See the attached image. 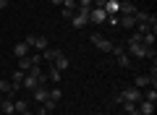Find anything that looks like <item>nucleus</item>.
<instances>
[{"label":"nucleus","mask_w":157,"mask_h":115,"mask_svg":"<svg viewBox=\"0 0 157 115\" xmlns=\"http://www.w3.org/2000/svg\"><path fill=\"white\" fill-rule=\"evenodd\" d=\"M92 44H94L97 50H102V52H113V47H115V42L113 39H107V37H102V34H92Z\"/></svg>","instance_id":"obj_1"},{"label":"nucleus","mask_w":157,"mask_h":115,"mask_svg":"<svg viewBox=\"0 0 157 115\" xmlns=\"http://www.w3.org/2000/svg\"><path fill=\"white\" fill-rule=\"evenodd\" d=\"M121 94H123V99H128V102H134V105H139L141 99H144V92H141L139 86H126Z\"/></svg>","instance_id":"obj_2"},{"label":"nucleus","mask_w":157,"mask_h":115,"mask_svg":"<svg viewBox=\"0 0 157 115\" xmlns=\"http://www.w3.org/2000/svg\"><path fill=\"white\" fill-rule=\"evenodd\" d=\"M24 42H26L29 47L39 50V52H42V50H47V39H45V37H39V34H29V37L24 39Z\"/></svg>","instance_id":"obj_3"},{"label":"nucleus","mask_w":157,"mask_h":115,"mask_svg":"<svg viewBox=\"0 0 157 115\" xmlns=\"http://www.w3.org/2000/svg\"><path fill=\"white\" fill-rule=\"evenodd\" d=\"M89 21L100 26V24H105V21H107V13L102 11V8H89Z\"/></svg>","instance_id":"obj_4"},{"label":"nucleus","mask_w":157,"mask_h":115,"mask_svg":"<svg viewBox=\"0 0 157 115\" xmlns=\"http://www.w3.org/2000/svg\"><path fill=\"white\" fill-rule=\"evenodd\" d=\"M39 55H42V60H47V63H55L58 60V58H60V50H58V47H47V50H42V52H39Z\"/></svg>","instance_id":"obj_5"},{"label":"nucleus","mask_w":157,"mask_h":115,"mask_svg":"<svg viewBox=\"0 0 157 115\" xmlns=\"http://www.w3.org/2000/svg\"><path fill=\"white\" fill-rule=\"evenodd\" d=\"M136 113H139V115H155V102H149V99H141V102L136 105Z\"/></svg>","instance_id":"obj_6"},{"label":"nucleus","mask_w":157,"mask_h":115,"mask_svg":"<svg viewBox=\"0 0 157 115\" xmlns=\"http://www.w3.org/2000/svg\"><path fill=\"white\" fill-rule=\"evenodd\" d=\"M136 11H139V8H136L134 3L123 0V3H121V8H118V16H136Z\"/></svg>","instance_id":"obj_7"},{"label":"nucleus","mask_w":157,"mask_h":115,"mask_svg":"<svg viewBox=\"0 0 157 115\" xmlns=\"http://www.w3.org/2000/svg\"><path fill=\"white\" fill-rule=\"evenodd\" d=\"M21 86H24V89H29V92H34V89H37V86H42V84H39V79H37V76L26 73V76H24V81H21Z\"/></svg>","instance_id":"obj_8"},{"label":"nucleus","mask_w":157,"mask_h":115,"mask_svg":"<svg viewBox=\"0 0 157 115\" xmlns=\"http://www.w3.org/2000/svg\"><path fill=\"white\" fill-rule=\"evenodd\" d=\"M128 55H134V58H144L147 55V47L139 42H128Z\"/></svg>","instance_id":"obj_9"},{"label":"nucleus","mask_w":157,"mask_h":115,"mask_svg":"<svg viewBox=\"0 0 157 115\" xmlns=\"http://www.w3.org/2000/svg\"><path fill=\"white\" fill-rule=\"evenodd\" d=\"M60 76H63V73L58 71V68L52 66V63H47V81H52V84H60V81H63Z\"/></svg>","instance_id":"obj_10"},{"label":"nucleus","mask_w":157,"mask_h":115,"mask_svg":"<svg viewBox=\"0 0 157 115\" xmlns=\"http://www.w3.org/2000/svg\"><path fill=\"white\" fill-rule=\"evenodd\" d=\"M118 26H123V29H136V16H118Z\"/></svg>","instance_id":"obj_11"},{"label":"nucleus","mask_w":157,"mask_h":115,"mask_svg":"<svg viewBox=\"0 0 157 115\" xmlns=\"http://www.w3.org/2000/svg\"><path fill=\"white\" fill-rule=\"evenodd\" d=\"M29 50H32V47H29L26 42H18L16 47H13V55H16V58H26V55H32Z\"/></svg>","instance_id":"obj_12"},{"label":"nucleus","mask_w":157,"mask_h":115,"mask_svg":"<svg viewBox=\"0 0 157 115\" xmlns=\"http://www.w3.org/2000/svg\"><path fill=\"white\" fill-rule=\"evenodd\" d=\"M24 76H26V73H24V71H18V68L11 73V84H13V89H16V92L21 89V81H24Z\"/></svg>","instance_id":"obj_13"},{"label":"nucleus","mask_w":157,"mask_h":115,"mask_svg":"<svg viewBox=\"0 0 157 115\" xmlns=\"http://www.w3.org/2000/svg\"><path fill=\"white\" fill-rule=\"evenodd\" d=\"M118 8H121V3H118V0H105L102 11H105L107 16H113V13H118Z\"/></svg>","instance_id":"obj_14"},{"label":"nucleus","mask_w":157,"mask_h":115,"mask_svg":"<svg viewBox=\"0 0 157 115\" xmlns=\"http://www.w3.org/2000/svg\"><path fill=\"white\" fill-rule=\"evenodd\" d=\"M16 89H13L11 79H0V94H13Z\"/></svg>","instance_id":"obj_15"},{"label":"nucleus","mask_w":157,"mask_h":115,"mask_svg":"<svg viewBox=\"0 0 157 115\" xmlns=\"http://www.w3.org/2000/svg\"><path fill=\"white\" fill-rule=\"evenodd\" d=\"M52 66H55V68H58V71H60V73H63V71H68V66H71V63H68V58H66V55H60V58H58V60H55V63H52Z\"/></svg>","instance_id":"obj_16"},{"label":"nucleus","mask_w":157,"mask_h":115,"mask_svg":"<svg viewBox=\"0 0 157 115\" xmlns=\"http://www.w3.org/2000/svg\"><path fill=\"white\" fill-rule=\"evenodd\" d=\"M141 44H144V47H155V32H144L141 34Z\"/></svg>","instance_id":"obj_17"},{"label":"nucleus","mask_w":157,"mask_h":115,"mask_svg":"<svg viewBox=\"0 0 157 115\" xmlns=\"http://www.w3.org/2000/svg\"><path fill=\"white\" fill-rule=\"evenodd\" d=\"M34 99H37L39 105L45 102V99H47V86H37V89H34Z\"/></svg>","instance_id":"obj_18"},{"label":"nucleus","mask_w":157,"mask_h":115,"mask_svg":"<svg viewBox=\"0 0 157 115\" xmlns=\"http://www.w3.org/2000/svg\"><path fill=\"white\" fill-rule=\"evenodd\" d=\"M32 66H34V63H32V58H29V55H26V58H18V71H24V73H26Z\"/></svg>","instance_id":"obj_19"},{"label":"nucleus","mask_w":157,"mask_h":115,"mask_svg":"<svg viewBox=\"0 0 157 115\" xmlns=\"http://www.w3.org/2000/svg\"><path fill=\"white\" fill-rule=\"evenodd\" d=\"M0 110H3V115L16 113V107H13V102H11V99H3V102H0Z\"/></svg>","instance_id":"obj_20"},{"label":"nucleus","mask_w":157,"mask_h":115,"mask_svg":"<svg viewBox=\"0 0 157 115\" xmlns=\"http://www.w3.org/2000/svg\"><path fill=\"white\" fill-rule=\"evenodd\" d=\"M55 107H58V102H52V99H45V102H42V113H39V115H45V113H55Z\"/></svg>","instance_id":"obj_21"},{"label":"nucleus","mask_w":157,"mask_h":115,"mask_svg":"<svg viewBox=\"0 0 157 115\" xmlns=\"http://www.w3.org/2000/svg\"><path fill=\"white\" fill-rule=\"evenodd\" d=\"M60 97H63V92L58 86H52L50 92H47V99H52V102H60Z\"/></svg>","instance_id":"obj_22"},{"label":"nucleus","mask_w":157,"mask_h":115,"mask_svg":"<svg viewBox=\"0 0 157 115\" xmlns=\"http://www.w3.org/2000/svg\"><path fill=\"white\" fill-rule=\"evenodd\" d=\"M121 107H123L128 115H136V105H134V102H128V99H123V102H121Z\"/></svg>","instance_id":"obj_23"},{"label":"nucleus","mask_w":157,"mask_h":115,"mask_svg":"<svg viewBox=\"0 0 157 115\" xmlns=\"http://www.w3.org/2000/svg\"><path fill=\"white\" fill-rule=\"evenodd\" d=\"M76 8H78V3H76V0H63V11H76Z\"/></svg>","instance_id":"obj_24"},{"label":"nucleus","mask_w":157,"mask_h":115,"mask_svg":"<svg viewBox=\"0 0 157 115\" xmlns=\"http://www.w3.org/2000/svg\"><path fill=\"white\" fill-rule=\"evenodd\" d=\"M13 107H16V113H29V107H26V102H24V99H18V102H13Z\"/></svg>","instance_id":"obj_25"},{"label":"nucleus","mask_w":157,"mask_h":115,"mask_svg":"<svg viewBox=\"0 0 157 115\" xmlns=\"http://www.w3.org/2000/svg\"><path fill=\"white\" fill-rule=\"evenodd\" d=\"M144 99H149V102H155V99H157V89H155V86H149V89L144 92Z\"/></svg>","instance_id":"obj_26"},{"label":"nucleus","mask_w":157,"mask_h":115,"mask_svg":"<svg viewBox=\"0 0 157 115\" xmlns=\"http://www.w3.org/2000/svg\"><path fill=\"white\" fill-rule=\"evenodd\" d=\"M105 24H110V26H118V13H113V16H107V21Z\"/></svg>","instance_id":"obj_27"},{"label":"nucleus","mask_w":157,"mask_h":115,"mask_svg":"<svg viewBox=\"0 0 157 115\" xmlns=\"http://www.w3.org/2000/svg\"><path fill=\"white\" fill-rule=\"evenodd\" d=\"M76 3H78L81 8H92V3H94V0H76Z\"/></svg>","instance_id":"obj_28"},{"label":"nucleus","mask_w":157,"mask_h":115,"mask_svg":"<svg viewBox=\"0 0 157 115\" xmlns=\"http://www.w3.org/2000/svg\"><path fill=\"white\" fill-rule=\"evenodd\" d=\"M110 102H113V105H121V102H123V94H115V97H113Z\"/></svg>","instance_id":"obj_29"},{"label":"nucleus","mask_w":157,"mask_h":115,"mask_svg":"<svg viewBox=\"0 0 157 115\" xmlns=\"http://www.w3.org/2000/svg\"><path fill=\"white\" fill-rule=\"evenodd\" d=\"M8 3H11V0H0V11H3V8H8Z\"/></svg>","instance_id":"obj_30"},{"label":"nucleus","mask_w":157,"mask_h":115,"mask_svg":"<svg viewBox=\"0 0 157 115\" xmlns=\"http://www.w3.org/2000/svg\"><path fill=\"white\" fill-rule=\"evenodd\" d=\"M52 3H55V6H63V0H52Z\"/></svg>","instance_id":"obj_31"},{"label":"nucleus","mask_w":157,"mask_h":115,"mask_svg":"<svg viewBox=\"0 0 157 115\" xmlns=\"http://www.w3.org/2000/svg\"><path fill=\"white\" fill-rule=\"evenodd\" d=\"M94 115H107V113H94Z\"/></svg>","instance_id":"obj_32"},{"label":"nucleus","mask_w":157,"mask_h":115,"mask_svg":"<svg viewBox=\"0 0 157 115\" xmlns=\"http://www.w3.org/2000/svg\"><path fill=\"white\" fill-rule=\"evenodd\" d=\"M3 99H6V97H3V94H0V102H3Z\"/></svg>","instance_id":"obj_33"},{"label":"nucleus","mask_w":157,"mask_h":115,"mask_svg":"<svg viewBox=\"0 0 157 115\" xmlns=\"http://www.w3.org/2000/svg\"><path fill=\"white\" fill-rule=\"evenodd\" d=\"M45 115H55V113H45Z\"/></svg>","instance_id":"obj_34"},{"label":"nucleus","mask_w":157,"mask_h":115,"mask_svg":"<svg viewBox=\"0 0 157 115\" xmlns=\"http://www.w3.org/2000/svg\"><path fill=\"white\" fill-rule=\"evenodd\" d=\"M118 3H123V0H118Z\"/></svg>","instance_id":"obj_35"},{"label":"nucleus","mask_w":157,"mask_h":115,"mask_svg":"<svg viewBox=\"0 0 157 115\" xmlns=\"http://www.w3.org/2000/svg\"><path fill=\"white\" fill-rule=\"evenodd\" d=\"M136 115H139V113H136Z\"/></svg>","instance_id":"obj_36"}]
</instances>
